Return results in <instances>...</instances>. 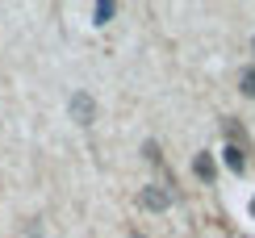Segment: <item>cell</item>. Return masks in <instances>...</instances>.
<instances>
[{"mask_svg":"<svg viewBox=\"0 0 255 238\" xmlns=\"http://www.w3.org/2000/svg\"><path fill=\"white\" fill-rule=\"evenodd\" d=\"M222 155H226V167L235 171V176H243V171H247V150H239V146H226Z\"/></svg>","mask_w":255,"mask_h":238,"instance_id":"277c9868","label":"cell"},{"mask_svg":"<svg viewBox=\"0 0 255 238\" xmlns=\"http://www.w3.org/2000/svg\"><path fill=\"white\" fill-rule=\"evenodd\" d=\"M113 13H118V4H109V0H101V4L92 8V17H97V25H105V21H109Z\"/></svg>","mask_w":255,"mask_h":238,"instance_id":"52a82bcc","label":"cell"},{"mask_svg":"<svg viewBox=\"0 0 255 238\" xmlns=\"http://www.w3.org/2000/svg\"><path fill=\"white\" fill-rule=\"evenodd\" d=\"M239 92L243 96H255V63H247V67L239 71Z\"/></svg>","mask_w":255,"mask_h":238,"instance_id":"8992f818","label":"cell"},{"mask_svg":"<svg viewBox=\"0 0 255 238\" xmlns=\"http://www.w3.org/2000/svg\"><path fill=\"white\" fill-rule=\"evenodd\" d=\"M138 205H142V209H151V213H163L167 205H172V192H167V184H146L142 197H138Z\"/></svg>","mask_w":255,"mask_h":238,"instance_id":"6da1fadb","label":"cell"},{"mask_svg":"<svg viewBox=\"0 0 255 238\" xmlns=\"http://www.w3.org/2000/svg\"><path fill=\"white\" fill-rule=\"evenodd\" d=\"M134 238H138V234H134Z\"/></svg>","mask_w":255,"mask_h":238,"instance_id":"30bf717a","label":"cell"},{"mask_svg":"<svg viewBox=\"0 0 255 238\" xmlns=\"http://www.w3.org/2000/svg\"><path fill=\"white\" fill-rule=\"evenodd\" d=\"M193 171H197V180H205V184H209V180H214V159L201 150V155L193 159Z\"/></svg>","mask_w":255,"mask_h":238,"instance_id":"5b68a950","label":"cell"},{"mask_svg":"<svg viewBox=\"0 0 255 238\" xmlns=\"http://www.w3.org/2000/svg\"><path fill=\"white\" fill-rule=\"evenodd\" d=\"M92 117H97L92 96L88 92H76V96H71V121H76V125H92Z\"/></svg>","mask_w":255,"mask_h":238,"instance_id":"7a4b0ae2","label":"cell"},{"mask_svg":"<svg viewBox=\"0 0 255 238\" xmlns=\"http://www.w3.org/2000/svg\"><path fill=\"white\" fill-rule=\"evenodd\" d=\"M251 218H255V201H251Z\"/></svg>","mask_w":255,"mask_h":238,"instance_id":"ba28073f","label":"cell"},{"mask_svg":"<svg viewBox=\"0 0 255 238\" xmlns=\"http://www.w3.org/2000/svg\"><path fill=\"white\" fill-rule=\"evenodd\" d=\"M222 138H226V146H239V150H247V155H251V138H247V129H243L235 117L222 121Z\"/></svg>","mask_w":255,"mask_h":238,"instance_id":"3957f363","label":"cell"},{"mask_svg":"<svg viewBox=\"0 0 255 238\" xmlns=\"http://www.w3.org/2000/svg\"><path fill=\"white\" fill-rule=\"evenodd\" d=\"M251 50H255V42H251Z\"/></svg>","mask_w":255,"mask_h":238,"instance_id":"9c48e42d","label":"cell"}]
</instances>
